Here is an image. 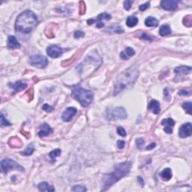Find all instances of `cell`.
Masks as SVG:
<instances>
[{"label": "cell", "mask_w": 192, "mask_h": 192, "mask_svg": "<svg viewBox=\"0 0 192 192\" xmlns=\"http://www.w3.org/2000/svg\"><path fill=\"white\" fill-rule=\"evenodd\" d=\"M30 65L38 68H44L48 64V60L44 56L34 55L29 58Z\"/></svg>", "instance_id": "8992f818"}, {"label": "cell", "mask_w": 192, "mask_h": 192, "mask_svg": "<svg viewBox=\"0 0 192 192\" xmlns=\"http://www.w3.org/2000/svg\"><path fill=\"white\" fill-rule=\"evenodd\" d=\"M114 116L117 117V118H119V119H126L128 117L127 113H126L125 108H123L122 107H117L114 109Z\"/></svg>", "instance_id": "e0dca14e"}, {"label": "cell", "mask_w": 192, "mask_h": 192, "mask_svg": "<svg viewBox=\"0 0 192 192\" xmlns=\"http://www.w3.org/2000/svg\"><path fill=\"white\" fill-rule=\"evenodd\" d=\"M192 126L190 122L185 123L182 125L179 128V135L181 138H186L188 137H190L192 135Z\"/></svg>", "instance_id": "9c48e42d"}, {"label": "cell", "mask_w": 192, "mask_h": 192, "mask_svg": "<svg viewBox=\"0 0 192 192\" xmlns=\"http://www.w3.org/2000/svg\"><path fill=\"white\" fill-rule=\"evenodd\" d=\"M183 23L185 26H188V27H191L192 25V17L191 15H188L184 18Z\"/></svg>", "instance_id": "f546056e"}, {"label": "cell", "mask_w": 192, "mask_h": 192, "mask_svg": "<svg viewBox=\"0 0 192 192\" xmlns=\"http://www.w3.org/2000/svg\"><path fill=\"white\" fill-rule=\"evenodd\" d=\"M84 35H85V33H84L82 31H80V30H78V31H77L74 33V38L75 39H81V38H83V37H84Z\"/></svg>", "instance_id": "74e56055"}, {"label": "cell", "mask_w": 192, "mask_h": 192, "mask_svg": "<svg viewBox=\"0 0 192 192\" xmlns=\"http://www.w3.org/2000/svg\"><path fill=\"white\" fill-rule=\"evenodd\" d=\"M156 143H151L150 145H149L148 146L146 147V149H147V150H151V149H152L155 148V147H156Z\"/></svg>", "instance_id": "f6af8a7d"}, {"label": "cell", "mask_w": 192, "mask_h": 192, "mask_svg": "<svg viewBox=\"0 0 192 192\" xmlns=\"http://www.w3.org/2000/svg\"><path fill=\"white\" fill-rule=\"evenodd\" d=\"M71 95L74 99L77 100L84 107L89 106L93 100V93L90 90L78 87L72 91Z\"/></svg>", "instance_id": "277c9868"}, {"label": "cell", "mask_w": 192, "mask_h": 192, "mask_svg": "<svg viewBox=\"0 0 192 192\" xmlns=\"http://www.w3.org/2000/svg\"><path fill=\"white\" fill-rule=\"evenodd\" d=\"M119 56H120L121 59H122V60H128V59H129V58L127 56V55L125 53L124 51H122V52L120 53V55H119Z\"/></svg>", "instance_id": "b9f144b4"}, {"label": "cell", "mask_w": 192, "mask_h": 192, "mask_svg": "<svg viewBox=\"0 0 192 192\" xmlns=\"http://www.w3.org/2000/svg\"><path fill=\"white\" fill-rule=\"evenodd\" d=\"M71 191H76V192H77V191L84 192V191H86L87 189H86V188L85 187V186H83V185H74L73 187H72Z\"/></svg>", "instance_id": "f1b7e54d"}, {"label": "cell", "mask_w": 192, "mask_h": 192, "mask_svg": "<svg viewBox=\"0 0 192 192\" xmlns=\"http://www.w3.org/2000/svg\"><path fill=\"white\" fill-rule=\"evenodd\" d=\"M137 179H140L139 181L141 182V185H142V187H143V185H144V182H143V179H142L141 177H137Z\"/></svg>", "instance_id": "bcb514c9"}, {"label": "cell", "mask_w": 192, "mask_h": 192, "mask_svg": "<svg viewBox=\"0 0 192 192\" xmlns=\"http://www.w3.org/2000/svg\"><path fill=\"white\" fill-rule=\"evenodd\" d=\"M42 108H43V110H45L46 112H51V111H53V107H52V106H50V105H48L47 104H45L44 105V106H43V107H42Z\"/></svg>", "instance_id": "f35d334b"}, {"label": "cell", "mask_w": 192, "mask_h": 192, "mask_svg": "<svg viewBox=\"0 0 192 192\" xmlns=\"http://www.w3.org/2000/svg\"><path fill=\"white\" fill-rule=\"evenodd\" d=\"M174 72L177 75H186L191 72V67L190 66H179L174 69Z\"/></svg>", "instance_id": "2e32d148"}, {"label": "cell", "mask_w": 192, "mask_h": 192, "mask_svg": "<svg viewBox=\"0 0 192 192\" xmlns=\"http://www.w3.org/2000/svg\"><path fill=\"white\" fill-rule=\"evenodd\" d=\"M125 144V142L123 141V140H118L117 141V146L120 149H122L124 148Z\"/></svg>", "instance_id": "60d3db41"}, {"label": "cell", "mask_w": 192, "mask_h": 192, "mask_svg": "<svg viewBox=\"0 0 192 192\" xmlns=\"http://www.w3.org/2000/svg\"><path fill=\"white\" fill-rule=\"evenodd\" d=\"M161 7L166 11H174L178 7V2L174 0H165L161 1Z\"/></svg>", "instance_id": "30bf717a"}, {"label": "cell", "mask_w": 192, "mask_h": 192, "mask_svg": "<svg viewBox=\"0 0 192 192\" xmlns=\"http://www.w3.org/2000/svg\"><path fill=\"white\" fill-rule=\"evenodd\" d=\"M38 188H39V191H55V188L53 187V185H50L49 184L46 182H41L40 184H39Z\"/></svg>", "instance_id": "d6986e66"}, {"label": "cell", "mask_w": 192, "mask_h": 192, "mask_svg": "<svg viewBox=\"0 0 192 192\" xmlns=\"http://www.w3.org/2000/svg\"><path fill=\"white\" fill-rule=\"evenodd\" d=\"M117 133H118V135H120V136L122 137H126V135H127L125 130L122 127L117 128Z\"/></svg>", "instance_id": "d6a6232c"}, {"label": "cell", "mask_w": 192, "mask_h": 192, "mask_svg": "<svg viewBox=\"0 0 192 192\" xmlns=\"http://www.w3.org/2000/svg\"><path fill=\"white\" fill-rule=\"evenodd\" d=\"M140 38L141 39H143V40H147V41H152L153 40V38H152V36L147 35V34H146V33L142 34V35L140 36Z\"/></svg>", "instance_id": "836d02e7"}, {"label": "cell", "mask_w": 192, "mask_h": 192, "mask_svg": "<svg viewBox=\"0 0 192 192\" xmlns=\"http://www.w3.org/2000/svg\"><path fill=\"white\" fill-rule=\"evenodd\" d=\"M138 23V18L136 16H130L127 18L126 20V25L128 27H134Z\"/></svg>", "instance_id": "603a6c76"}, {"label": "cell", "mask_w": 192, "mask_h": 192, "mask_svg": "<svg viewBox=\"0 0 192 192\" xmlns=\"http://www.w3.org/2000/svg\"><path fill=\"white\" fill-rule=\"evenodd\" d=\"M106 30H107L106 32H110V33L120 34L122 33V32H124V29H123V28H122V26L116 24V23L112 24L111 26H109L108 28Z\"/></svg>", "instance_id": "ac0fdd59"}, {"label": "cell", "mask_w": 192, "mask_h": 192, "mask_svg": "<svg viewBox=\"0 0 192 192\" xmlns=\"http://www.w3.org/2000/svg\"><path fill=\"white\" fill-rule=\"evenodd\" d=\"M132 166L131 161H125L120 164H116L113 168L110 173H107L102 179V183H103L104 188L102 191H106L112 185L117 182L120 179L124 177L125 176L129 173Z\"/></svg>", "instance_id": "6da1fadb"}, {"label": "cell", "mask_w": 192, "mask_h": 192, "mask_svg": "<svg viewBox=\"0 0 192 192\" xmlns=\"http://www.w3.org/2000/svg\"><path fill=\"white\" fill-rule=\"evenodd\" d=\"M61 152H62L61 149H54V150H53L52 152H50L49 156L51 159L54 160L55 161H56V160H55L56 158L58 157V156H60V155H61Z\"/></svg>", "instance_id": "83f0119b"}, {"label": "cell", "mask_w": 192, "mask_h": 192, "mask_svg": "<svg viewBox=\"0 0 192 192\" xmlns=\"http://www.w3.org/2000/svg\"><path fill=\"white\" fill-rule=\"evenodd\" d=\"M63 50L60 47L56 44H52L49 46L47 49V53L51 58H58L62 56L63 53Z\"/></svg>", "instance_id": "52a82bcc"}, {"label": "cell", "mask_w": 192, "mask_h": 192, "mask_svg": "<svg viewBox=\"0 0 192 192\" xmlns=\"http://www.w3.org/2000/svg\"><path fill=\"white\" fill-rule=\"evenodd\" d=\"M164 95H165V98H166V99L167 100V101H170V92H169V89H168L167 88H166V89H164Z\"/></svg>", "instance_id": "7bdbcfd3"}, {"label": "cell", "mask_w": 192, "mask_h": 192, "mask_svg": "<svg viewBox=\"0 0 192 192\" xmlns=\"http://www.w3.org/2000/svg\"><path fill=\"white\" fill-rule=\"evenodd\" d=\"M139 71L136 67H131L119 74L115 81L114 95H117L119 92L132 86L137 81Z\"/></svg>", "instance_id": "7a4b0ae2"}, {"label": "cell", "mask_w": 192, "mask_h": 192, "mask_svg": "<svg viewBox=\"0 0 192 192\" xmlns=\"http://www.w3.org/2000/svg\"><path fill=\"white\" fill-rule=\"evenodd\" d=\"M0 123H1V126L2 127H5V126H9L11 125V123L8 121L5 118L3 114H1V120H0Z\"/></svg>", "instance_id": "4dcf8cb0"}, {"label": "cell", "mask_w": 192, "mask_h": 192, "mask_svg": "<svg viewBox=\"0 0 192 192\" xmlns=\"http://www.w3.org/2000/svg\"><path fill=\"white\" fill-rule=\"evenodd\" d=\"M8 47L10 50L18 49L20 47V44L14 35H9L8 38Z\"/></svg>", "instance_id": "4fadbf2b"}, {"label": "cell", "mask_w": 192, "mask_h": 192, "mask_svg": "<svg viewBox=\"0 0 192 192\" xmlns=\"http://www.w3.org/2000/svg\"><path fill=\"white\" fill-rule=\"evenodd\" d=\"M14 170L21 172H23L25 170L23 167L10 158H5L1 161V170L4 173H7L10 170Z\"/></svg>", "instance_id": "5b68a950"}, {"label": "cell", "mask_w": 192, "mask_h": 192, "mask_svg": "<svg viewBox=\"0 0 192 192\" xmlns=\"http://www.w3.org/2000/svg\"><path fill=\"white\" fill-rule=\"evenodd\" d=\"M20 140L18 139V137H11V140H9V145L11 147H20L21 146Z\"/></svg>", "instance_id": "d4e9b609"}, {"label": "cell", "mask_w": 192, "mask_h": 192, "mask_svg": "<svg viewBox=\"0 0 192 192\" xmlns=\"http://www.w3.org/2000/svg\"><path fill=\"white\" fill-rule=\"evenodd\" d=\"M85 11H86V5H85L84 2L81 1V2H80V14H85Z\"/></svg>", "instance_id": "e575fe53"}, {"label": "cell", "mask_w": 192, "mask_h": 192, "mask_svg": "<svg viewBox=\"0 0 192 192\" xmlns=\"http://www.w3.org/2000/svg\"><path fill=\"white\" fill-rule=\"evenodd\" d=\"M8 86L13 89L15 92H21L22 90H24L27 87V84L26 83H23L22 81H19L15 82L14 83H8Z\"/></svg>", "instance_id": "5bb4252c"}, {"label": "cell", "mask_w": 192, "mask_h": 192, "mask_svg": "<svg viewBox=\"0 0 192 192\" xmlns=\"http://www.w3.org/2000/svg\"><path fill=\"white\" fill-rule=\"evenodd\" d=\"M34 150H35V148H34L33 144H29L28 146L26 147V149L23 151V152H20V154L22 156H31L32 154L33 153Z\"/></svg>", "instance_id": "cb8c5ba5"}, {"label": "cell", "mask_w": 192, "mask_h": 192, "mask_svg": "<svg viewBox=\"0 0 192 192\" xmlns=\"http://www.w3.org/2000/svg\"><path fill=\"white\" fill-rule=\"evenodd\" d=\"M161 125L164 126V131L167 134H172L173 133V128L174 127L175 122L173 119L169 118V119H164L161 122Z\"/></svg>", "instance_id": "8fae6325"}, {"label": "cell", "mask_w": 192, "mask_h": 192, "mask_svg": "<svg viewBox=\"0 0 192 192\" xmlns=\"http://www.w3.org/2000/svg\"><path fill=\"white\" fill-rule=\"evenodd\" d=\"M144 143H145V141H144L143 138H138V139L136 140V144L138 149H141Z\"/></svg>", "instance_id": "d590c367"}, {"label": "cell", "mask_w": 192, "mask_h": 192, "mask_svg": "<svg viewBox=\"0 0 192 192\" xmlns=\"http://www.w3.org/2000/svg\"><path fill=\"white\" fill-rule=\"evenodd\" d=\"M145 24L148 27H155L158 25V21L153 17H148L145 20Z\"/></svg>", "instance_id": "44dd1931"}, {"label": "cell", "mask_w": 192, "mask_h": 192, "mask_svg": "<svg viewBox=\"0 0 192 192\" xmlns=\"http://www.w3.org/2000/svg\"><path fill=\"white\" fill-rule=\"evenodd\" d=\"M77 110L75 107H69L68 108L65 109L64 110V112L62 113V119L64 122H70L72 120L73 117L76 115L77 114Z\"/></svg>", "instance_id": "ba28073f"}, {"label": "cell", "mask_w": 192, "mask_h": 192, "mask_svg": "<svg viewBox=\"0 0 192 192\" xmlns=\"http://www.w3.org/2000/svg\"><path fill=\"white\" fill-rule=\"evenodd\" d=\"M38 23V18L33 11L26 10L18 15L16 20L15 27L16 31L21 33H29L33 29Z\"/></svg>", "instance_id": "3957f363"}, {"label": "cell", "mask_w": 192, "mask_h": 192, "mask_svg": "<svg viewBox=\"0 0 192 192\" xmlns=\"http://www.w3.org/2000/svg\"><path fill=\"white\" fill-rule=\"evenodd\" d=\"M110 19H111V16H110V14H107V13H102V14H99V15L98 16L97 19L95 20L101 22V20H110Z\"/></svg>", "instance_id": "4316f807"}, {"label": "cell", "mask_w": 192, "mask_h": 192, "mask_svg": "<svg viewBox=\"0 0 192 192\" xmlns=\"http://www.w3.org/2000/svg\"><path fill=\"white\" fill-rule=\"evenodd\" d=\"M160 177L164 181H169L172 178V172L170 168H165L162 172L160 173Z\"/></svg>", "instance_id": "ffe728a7"}, {"label": "cell", "mask_w": 192, "mask_h": 192, "mask_svg": "<svg viewBox=\"0 0 192 192\" xmlns=\"http://www.w3.org/2000/svg\"><path fill=\"white\" fill-rule=\"evenodd\" d=\"M149 5H150V4H149V2H146V3L141 5L140 6V11H146L149 7Z\"/></svg>", "instance_id": "ab89813d"}, {"label": "cell", "mask_w": 192, "mask_h": 192, "mask_svg": "<svg viewBox=\"0 0 192 192\" xmlns=\"http://www.w3.org/2000/svg\"><path fill=\"white\" fill-rule=\"evenodd\" d=\"M148 109L154 113V114H159L160 113V104L156 100H152L148 104Z\"/></svg>", "instance_id": "9a60e30c"}, {"label": "cell", "mask_w": 192, "mask_h": 192, "mask_svg": "<svg viewBox=\"0 0 192 192\" xmlns=\"http://www.w3.org/2000/svg\"><path fill=\"white\" fill-rule=\"evenodd\" d=\"M178 94L179 95H191V92H188L186 90H180L179 92H178Z\"/></svg>", "instance_id": "ee69618b"}, {"label": "cell", "mask_w": 192, "mask_h": 192, "mask_svg": "<svg viewBox=\"0 0 192 192\" xmlns=\"http://www.w3.org/2000/svg\"><path fill=\"white\" fill-rule=\"evenodd\" d=\"M182 108L186 111L188 114L191 115V101H185L182 104Z\"/></svg>", "instance_id": "484cf974"}, {"label": "cell", "mask_w": 192, "mask_h": 192, "mask_svg": "<svg viewBox=\"0 0 192 192\" xmlns=\"http://www.w3.org/2000/svg\"><path fill=\"white\" fill-rule=\"evenodd\" d=\"M53 133V129L50 127L49 125L44 123L40 126V131L39 132V136L40 137H44L49 136Z\"/></svg>", "instance_id": "7c38bea8"}, {"label": "cell", "mask_w": 192, "mask_h": 192, "mask_svg": "<svg viewBox=\"0 0 192 192\" xmlns=\"http://www.w3.org/2000/svg\"><path fill=\"white\" fill-rule=\"evenodd\" d=\"M125 53L126 55H127V56L128 58H130L131 56H133L135 54V51L134 50V49H132L131 47H126L125 50H124Z\"/></svg>", "instance_id": "1f68e13d"}, {"label": "cell", "mask_w": 192, "mask_h": 192, "mask_svg": "<svg viewBox=\"0 0 192 192\" xmlns=\"http://www.w3.org/2000/svg\"><path fill=\"white\" fill-rule=\"evenodd\" d=\"M171 33V29L169 25H163L159 29V34L161 36H166Z\"/></svg>", "instance_id": "7402d4cb"}, {"label": "cell", "mask_w": 192, "mask_h": 192, "mask_svg": "<svg viewBox=\"0 0 192 192\" xmlns=\"http://www.w3.org/2000/svg\"><path fill=\"white\" fill-rule=\"evenodd\" d=\"M133 4V1H125L124 2V8L126 11H129L131 8V5Z\"/></svg>", "instance_id": "8d00e7d4"}]
</instances>
